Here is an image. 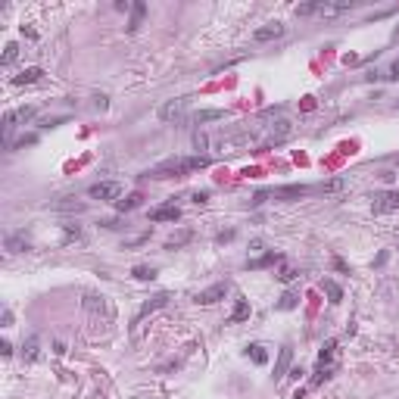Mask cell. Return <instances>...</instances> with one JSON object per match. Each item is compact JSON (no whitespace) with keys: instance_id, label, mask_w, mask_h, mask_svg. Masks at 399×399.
I'll list each match as a JSON object with an SVG mask.
<instances>
[{"instance_id":"44dd1931","label":"cell","mask_w":399,"mask_h":399,"mask_svg":"<svg viewBox=\"0 0 399 399\" xmlns=\"http://www.w3.org/2000/svg\"><path fill=\"white\" fill-rule=\"evenodd\" d=\"M247 355L253 358L256 365H265V362H268V355H265V346H262V343H250V346H247Z\"/></svg>"},{"instance_id":"cb8c5ba5","label":"cell","mask_w":399,"mask_h":399,"mask_svg":"<svg viewBox=\"0 0 399 399\" xmlns=\"http://www.w3.org/2000/svg\"><path fill=\"white\" fill-rule=\"evenodd\" d=\"M190 241V231H178V234H172L169 241H166V250H178L181 244H187Z\"/></svg>"},{"instance_id":"d6a6232c","label":"cell","mask_w":399,"mask_h":399,"mask_svg":"<svg viewBox=\"0 0 399 399\" xmlns=\"http://www.w3.org/2000/svg\"><path fill=\"white\" fill-rule=\"evenodd\" d=\"M206 200H209V190H196L193 193V203H206Z\"/></svg>"},{"instance_id":"8d00e7d4","label":"cell","mask_w":399,"mask_h":399,"mask_svg":"<svg viewBox=\"0 0 399 399\" xmlns=\"http://www.w3.org/2000/svg\"><path fill=\"white\" fill-rule=\"evenodd\" d=\"M0 352H4V355H10V352H13V346H10V340H4V343H0Z\"/></svg>"},{"instance_id":"e0dca14e","label":"cell","mask_w":399,"mask_h":399,"mask_svg":"<svg viewBox=\"0 0 399 399\" xmlns=\"http://www.w3.org/2000/svg\"><path fill=\"white\" fill-rule=\"evenodd\" d=\"M334 352H337V340H328L322 346V352H318V368H328L334 362Z\"/></svg>"},{"instance_id":"d590c367","label":"cell","mask_w":399,"mask_h":399,"mask_svg":"<svg viewBox=\"0 0 399 399\" xmlns=\"http://www.w3.org/2000/svg\"><path fill=\"white\" fill-rule=\"evenodd\" d=\"M334 268H337V271H343V274H346V271H349V268H346V262H343V259H334Z\"/></svg>"},{"instance_id":"7c38bea8","label":"cell","mask_w":399,"mask_h":399,"mask_svg":"<svg viewBox=\"0 0 399 399\" xmlns=\"http://www.w3.org/2000/svg\"><path fill=\"white\" fill-rule=\"evenodd\" d=\"M355 4H352V0H337V4H328V0H325V4H322V13H318V16H343V13H349Z\"/></svg>"},{"instance_id":"1f68e13d","label":"cell","mask_w":399,"mask_h":399,"mask_svg":"<svg viewBox=\"0 0 399 399\" xmlns=\"http://www.w3.org/2000/svg\"><path fill=\"white\" fill-rule=\"evenodd\" d=\"M277 277H281V281L287 284V281H293V277H296V268H290V265H284V268H281V274H277Z\"/></svg>"},{"instance_id":"9a60e30c","label":"cell","mask_w":399,"mask_h":399,"mask_svg":"<svg viewBox=\"0 0 399 399\" xmlns=\"http://www.w3.org/2000/svg\"><path fill=\"white\" fill-rule=\"evenodd\" d=\"M144 203V193H128L125 200H115V209L118 212H131V209H137Z\"/></svg>"},{"instance_id":"e575fe53","label":"cell","mask_w":399,"mask_h":399,"mask_svg":"<svg viewBox=\"0 0 399 399\" xmlns=\"http://www.w3.org/2000/svg\"><path fill=\"white\" fill-rule=\"evenodd\" d=\"M390 78H393V82H399V59L393 63V69H390Z\"/></svg>"},{"instance_id":"ac0fdd59","label":"cell","mask_w":399,"mask_h":399,"mask_svg":"<svg viewBox=\"0 0 399 399\" xmlns=\"http://www.w3.org/2000/svg\"><path fill=\"white\" fill-rule=\"evenodd\" d=\"M28 247H31V244H28V237H25L22 231L7 237V250H10V253H22V250H28Z\"/></svg>"},{"instance_id":"4fadbf2b","label":"cell","mask_w":399,"mask_h":399,"mask_svg":"<svg viewBox=\"0 0 399 399\" xmlns=\"http://www.w3.org/2000/svg\"><path fill=\"white\" fill-rule=\"evenodd\" d=\"M290 137V122H274L271 125V131H268V144H281V141H287Z\"/></svg>"},{"instance_id":"f546056e","label":"cell","mask_w":399,"mask_h":399,"mask_svg":"<svg viewBox=\"0 0 399 399\" xmlns=\"http://www.w3.org/2000/svg\"><path fill=\"white\" fill-rule=\"evenodd\" d=\"M343 187V181L340 178H334V181H328V184H322V187H318V190H325V193H334V190H340Z\"/></svg>"},{"instance_id":"7a4b0ae2","label":"cell","mask_w":399,"mask_h":399,"mask_svg":"<svg viewBox=\"0 0 399 399\" xmlns=\"http://www.w3.org/2000/svg\"><path fill=\"white\" fill-rule=\"evenodd\" d=\"M371 209H374V215H384V212H399V190H384V193H374V196H371Z\"/></svg>"},{"instance_id":"d4e9b609","label":"cell","mask_w":399,"mask_h":399,"mask_svg":"<svg viewBox=\"0 0 399 399\" xmlns=\"http://www.w3.org/2000/svg\"><path fill=\"white\" fill-rule=\"evenodd\" d=\"M19 56V44H7L4 47V56H0V66H13Z\"/></svg>"},{"instance_id":"5bb4252c","label":"cell","mask_w":399,"mask_h":399,"mask_svg":"<svg viewBox=\"0 0 399 399\" xmlns=\"http://www.w3.org/2000/svg\"><path fill=\"white\" fill-rule=\"evenodd\" d=\"M144 16H147V4H131V19H128V34H134L137 28H141V22H144Z\"/></svg>"},{"instance_id":"603a6c76","label":"cell","mask_w":399,"mask_h":399,"mask_svg":"<svg viewBox=\"0 0 399 399\" xmlns=\"http://www.w3.org/2000/svg\"><path fill=\"white\" fill-rule=\"evenodd\" d=\"M322 287H325V293L331 296V303H340V300H343V290H340V284H334L331 277H325V284H322Z\"/></svg>"},{"instance_id":"277c9868","label":"cell","mask_w":399,"mask_h":399,"mask_svg":"<svg viewBox=\"0 0 399 399\" xmlns=\"http://www.w3.org/2000/svg\"><path fill=\"white\" fill-rule=\"evenodd\" d=\"M225 293H228V281H222V284H212V287H206V290H200L193 300H196L200 306H212V303L225 300Z\"/></svg>"},{"instance_id":"d6986e66","label":"cell","mask_w":399,"mask_h":399,"mask_svg":"<svg viewBox=\"0 0 399 399\" xmlns=\"http://www.w3.org/2000/svg\"><path fill=\"white\" fill-rule=\"evenodd\" d=\"M281 259H284L281 253H274V250H268L265 256H259V259H250L247 265H250V268H265V265H271V262H281Z\"/></svg>"},{"instance_id":"5b68a950","label":"cell","mask_w":399,"mask_h":399,"mask_svg":"<svg viewBox=\"0 0 399 399\" xmlns=\"http://www.w3.org/2000/svg\"><path fill=\"white\" fill-rule=\"evenodd\" d=\"M181 218V209L175 203H166V206H156L150 209V222H178Z\"/></svg>"},{"instance_id":"8fae6325","label":"cell","mask_w":399,"mask_h":399,"mask_svg":"<svg viewBox=\"0 0 399 399\" xmlns=\"http://www.w3.org/2000/svg\"><path fill=\"white\" fill-rule=\"evenodd\" d=\"M247 318H250V300L237 296V300H234V312H231V318H228V325H241V322H247Z\"/></svg>"},{"instance_id":"484cf974","label":"cell","mask_w":399,"mask_h":399,"mask_svg":"<svg viewBox=\"0 0 399 399\" xmlns=\"http://www.w3.org/2000/svg\"><path fill=\"white\" fill-rule=\"evenodd\" d=\"M131 274L137 277V281H153V277H156V268H153V265H137Z\"/></svg>"},{"instance_id":"836d02e7","label":"cell","mask_w":399,"mask_h":399,"mask_svg":"<svg viewBox=\"0 0 399 399\" xmlns=\"http://www.w3.org/2000/svg\"><path fill=\"white\" fill-rule=\"evenodd\" d=\"M231 237H234V231H222V234L215 237V241H218V244H225V241H231Z\"/></svg>"},{"instance_id":"ffe728a7","label":"cell","mask_w":399,"mask_h":399,"mask_svg":"<svg viewBox=\"0 0 399 399\" xmlns=\"http://www.w3.org/2000/svg\"><path fill=\"white\" fill-rule=\"evenodd\" d=\"M215 118H225V112H222V109H203V112H196V115H193V125L215 122Z\"/></svg>"},{"instance_id":"4dcf8cb0","label":"cell","mask_w":399,"mask_h":399,"mask_svg":"<svg viewBox=\"0 0 399 399\" xmlns=\"http://www.w3.org/2000/svg\"><path fill=\"white\" fill-rule=\"evenodd\" d=\"M85 306L94 312V309H103V296H85Z\"/></svg>"},{"instance_id":"6da1fadb","label":"cell","mask_w":399,"mask_h":399,"mask_svg":"<svg viewBox=\"0 0 399 399\" xmlns=\"http://www.w3.org/2000/svg\"><path fill=\"white\" fill-rule=\"evenodd\" d=\"M209 166V156L196 153V156H172L166 163H159L147 172V178H187L190 172H200Z\"/></svg>"},{"instance_id":"4316f807","label":"cell","mask_w":399,"mask_h":399,"mask_svg":"<svg viewBox=\"0 0 399 399\" xmlns=\"http://www.w3.org/2000/svg\"><path fill=\"white\" fill-rule=\"evenodd\" d=\"M296 303H300V296H296L293 290H287L281 300H277V309H284V312H287V309H296Z\"/></svg>"},{"instance_id":"ba28073f","label":"cell","mask_w":399,"mask_h":399,"mask_svg":"<svg viewBox=\"0 0 399 399\" xmlns=\"http://www.w3.org/2000/svg\"><path fill=\"white\" fill-rule=\"evenodd\" d=\"M184 106H187V97H178V100H169L163 109H159V118L163 122H172V118H178L181 112H184Z\"/></svg>"},{"instance_id":"52a82bcc","label":"cell","mask_w":399,"mask_h":399,"mask_svg":"<svg viewBox=\"0 0 399 399\" xmlns=\"http://www.w3.org/2000/svg\"><path fill=\"white\" fill-rule=\"evenodd\" d=\"M290 358H293V349L290 346H281V355H277V362H274V384L277 381H284L287 377V368H290Z\"/></svg>"},{"instance_id":"83f0119b","label":"cell","mask_w":399,"mask_h":399,"mask_svg":"<svg viewBox=\"0 0 399 399\" xmlns=\"http://www.w3.org/2000/svg\"><path fill=\"white\" fill-rule=\"evenodd\" d=\"M25 358H28V362H34V358H37V337H28V343H25Z\"/></svg>"},{"instance_id":"9c48e42d","label":"cell","mask_w":399,"mask_h":399,"mask_svg":"<svg viewBox=\"0 0 399 399\" xmlns=\"http://www.w3.org/2000/svg\"><path fill=\"white\" fill-rule=\"evenodd\" d=\"M312 187H306V184H290V187H274L271 190V196L274 200H296V196H306Z\"/></svg>"},{"instance_id":"7402d4cb","label":"cell","mask_w":399,"mask_h":399,"mask_svg":"<svg viewBox=\"0 0 399 399\" xmlns=\"http://www.w3.org/2000/svg\"><path fill=\"white\" fill-rule=\"evenodd\" d=\"M322 4H325V0H312V4H300V7H296V16H315V13H322Z\"/></svg>"},{"instance_id":"30bf717a","label":"cell","mask_w":399,"mask_h":399,"mask_svg":"<svg viewBox=\"0 0 399 399\" xmlns=\"http://www.w3.org/2000/svg\"><path fill=\"white\" fill-rule=\"evenodd\" d=\"M284 34V25L281 22H268L265 28H256L253 31V37H256V41L262 44V41H274V37H281Z\"/></svg>"},{"instance_id":"f1b7e54d","label":"cell","mask_w":399,"mask_h":399,"mask_svg":"<svg viewBox=\"0 0 399 399\" xmlns=\"http://www.w3.org/2000/svg\"><path fill=\"white\" fill-rule=\"evenodd\" d=\"M331 374H334V368H331V365H328V368H318V371H315V377H312V387H318L322 381H328Z\"/></svg>"},{"instance_id":"3957f363","label":"cell","mask_w":399,"mask_h":399,"mask_svg":"<svg viewBox=\"0 0 399 399\" xmlns=\"http://www.w3.org/2000/svg\"><path fill=\"white\" fill-rule=\"evenodd\" d=\"M88 196H94V200H118V196H122V184H118V181L91 184V187H88Z\"/></svg>"},{"instance_id":"8992f818","label":"cell","mask_w":399,"mask_h":399,"mask_svg":"<svg viewBox=\"0 0 399 399\" xmlns=\"http://www.w3.org/2000/svg\"><path fill=\"white\" fill-rule=\"evenodd\" d=\"M41 78H44V69H41V66H28V69H22V72L13 78V85H16V88H22V85H37Z\"/></svg>"},{"instance_id":"2e32d148","label":"cell","mask_w":399,"mask_h":399,"mask_svg":"<svg viewBox=\"0 0 399 399\" xmlns=\"http://www.w3.org/2000/svg\"><path fill=\"white\" fill-rule=\"evenodd\" d=\"M166 303H169V293H159V296H153V300H150V303H147V306H144V309L137 312V318H134V322H141V318H147V315H150V312H156V309H163Z\"/></svg>"}]
</instances>
